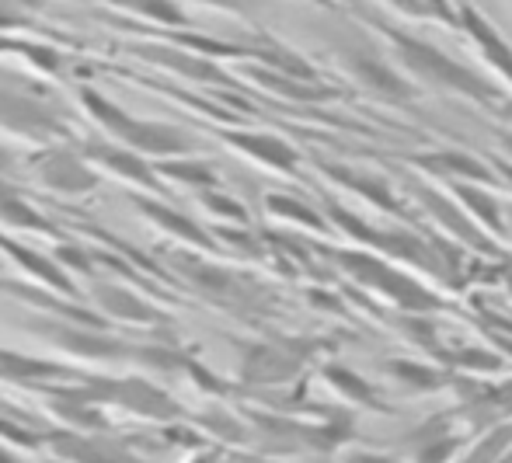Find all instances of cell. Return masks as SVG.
Here are the masks:
<instances>
[{
	"label": "cell",
	"mask_w": 512,
	"mask_h": 463,
	"mask_svg": "<svg viewBox=\"0 0 512 463\" xmlns=\"http://www.w3.org/2000/svg\"><path fill=\"white\" fill-rule=\"evenodd\" d=\"M366 25L387 42L394 63H398L422 91L429 88L439 94H453V98H464V101H474V105L488 108L492 115L512 119V94L502 88L499 81L478 74L474 67L453 60L450 53H443L439 46L418 39V35L405 32V28H398V25H387V21H377V18H366Z\"/></svg>",
	"instance_id": "1"
},
{
	"label": "cell",
	"mask_w": 512,
	"mask_h": 463,
	"mask_svg": "<svg viewBox=\"0 0 512 463\" xmlns=\"http://www.w3.org/2000/svg\"><path fill=\"white\" fill-rule=\"evenodd\" d=\"M0 133L25 147L77 140L74 112L49 77L11 67H0Z\"/></svg>",
	"instance_id": "2"
},
{
	"label": "cell",
	"mask_w": 512,
	"mask_h": 463,
	"mask_svg": "<svg viewBox=\"0 0 512 463\" xmlns=\"http://www.w3.org/2000/svg\"><path fill=\"white\" fill-rule=\"evenodd\" d=\"M77 105H81V112L88 115L105 136L140 150L150 161L185 157V154H199V150H203V140L192 136L185 126L164 122V119H147V115H133L129 108H122L119 101L108 98L105 91H98L95 84H81V88H77Z\"/></svg>",
	"instance_id": "3"
},
{
	"label": "cell",
	"mask_w": 512,
	"mask_h": 463,
	"mask_svg": "<svg viewBox=\"0 0 512 463\" xmlns=\"http://www.w3.org/2000/svg\"><path fill=\"white\" fill-rule=\"evenodd\" d=\"M28 331L39 342L53 345L67 363L77 366H140L147 370L150 345H140L133 338L115 335L112 328H95V324L63 321V317L35 314L28 317Z\"/></svg>",
	"instance_id": "4"
},
{
	"label": "cell",
	"mask_w": 512,
	"mask_h": 463,
	"mask_svg": "<svg viewBox=\"0 0 512 463\" xmlns=\"http://www.w3.org/2000/svg\"><path fill=\"white\" fill-rule=\"evenodd\" d=\"M74 390L81 397H88L91 404H102V408L126 411V415L140 418V422L154 425H178L185 422V408L147 373H126V376H105L91 370L84 380L74 383Z\"/></svg>",
	"instance_id": "5"
},
{
	"label": "cell",
	"mask_w": 512,
	"mask_h": 463,
	"mask_svg": "<svg viewBox=\"0 0 512 463\" xmlns=\"http://www.w3.org/2000/svg\"><path fill=\"white\" fill-rule=\"evenodd\" d=\"M81 140V136H77ZM77 140L28 147L25 154V182L46 188L60 199H88L102 188V171L84 157Z\"/></svg>",
	"instance_id": "6"
},
{
	"label": "cell",
	"mask_w": 512,
	"mask_h": 463,
	"mask_svg": "<svg viewBox=\"0 0 512 463\" xmlns=\"http://www.w3.org/2000/svg\"><path fill=\"white\" fill-rule=\"evenodd\" d=\"M335 258L359 286L373 289L380 300L394 303L405 314H432V310L443 307V300L429 286H422L415 276L387 265L380 255H370V251H335Z\"/></svg>",
	"instance_id": "7"
},
{
	"label": "cell",
	"mask_w": 512,
	"mask_h": 463,
	"mask_svg": "<svg viewBox=\"0 0 512 463\" xmlns=\"http://www.w3.org/2000/svg\"><path fill=\"white\" fill-rule=\"evenodd\" d=\"M335 63L342 67V74L349 77L359 91L384 101V105H411V101L422 94V88H418L405 70L394 63V56H384L380 49L366 46V42L338 46Z\"/></svg>",
	"instance_id": "8"
},
{
	"label": "cell",
	"mask_w": 512,
	"mask_h": 463,
	"mask_svg": "<svg viewBox=\"0 0 512 463\" xmlns=\"http://www.w3.org/2000/svg\"><path fill=\"white\" fill-rule=\"evenodd\" d=\"M324 216L331 220V227L342 230L349 241H363L370 251H377V255H387V258H398V262L405 265H415V269H429V272H443L446 265L439 262L436 255L429 251V244L422 241V237H411L405 230H380V227H370V223L363 220V216L349 213L345 206H338L335 199H324Z\"/></svg>",
	"instance_id": "9"
},
{
	"label": "cell",
	"mask_w": 512,
	"mask_h": 463,
	"mask_svg": "<svg viewBox=\"0 0 512 463\" xmlns=\"http://www.w3.org/2000/svg\"><path fill=\"white\" fill-rule=\"evenodd\" d=\"M310 342H244L237 356V380L248 387H279L293 383L307 370Z\"/></svg>",
	"instance_id": "10"
},
{
	"label": "cell",
	"mask_w": 512,
	"mask_h": 463,
	"mask_svg": "<svg viewBox=\"0 0 512 463\" xmlns=\"http://www.w3.org/2000/svg\"><path fill=\"white\" fill-rule=\"evenodd\" d=\"M77 143H81L84 157H88L102 175L115 178V182H126V185H133L136 192H150V195H164V188H168V182L157 175V164L150 161V157H143L140 150L126 147V143L112 140V136L91 133V136H81Z\"/></svg>",
	"instance_id": "11"
},
{
	"label": "cell",
	"mask_w": 512,
	"mask_h": 463,
	"mask_svg": "<svg viewBox=\"0 0 512 463\" xmlns=\"http://www.w3.org/2000/svg\"><path fill=\"white\" fill-rule=\"evenodd\" d=\"M467 443H471V436L460 425L457 411L450 408L439 411V415H429L415 429H408L394 450L408 463H453L464 453Z\"/></svg>",
	"instance_id": "12"
},
{
	"label": "cell",
	"mask_w": 512,
	"mask_h": 463,
	"mask_svg": "<svg viewBox=\"0 0 512 463\" xmlns=\"http://www.w3.org/2000/svg\"><path fill=\"white\" fill-rule=\"evenodd\" d=\"M88 303L98 310L102 317H108L112 324H133V328H161L168 324V314H164L157 303H150L147 296L136 286H126L119 279H88Z\"/></svg>",
	"instance_id": "13"
},
{
	"label": "cell",
	"mask_w": 512,
	"mask_h": 463,
	"mask_svg": "<svg viewBox=\"0 0 512 463\" xmlns=\"http://www.w3.org/2000/svg\"><path fill=\"white\" fill-rule=\"evenodd\" d=\"M0 262L11 265L21 279L39 282V286L56 289V293H63V296H74V300H88V293L81 289V282L56 262L53 251L32 248L28 241H18L11 230H0Z\"/></svg>",
	"instance_id": "14"
},
{
	"label": "cell",
	"mask_w": 512,
	"mask_h": 463,
	"mask_svg": "<svg viewBox=\"0 0 512 463\" xmlns=\"http://www.w3.org/2000/svg\"><path fill=\"white\" fill-rule=\"evenodd\" d=\"M220 143L241 154L244 161L258 164L262 171H272L279 178H300V150L279 133H265V129H220Z\"/></svg>",
	"instance_id": "15"
},
{
	"label": "cell",
	"mask_w": 512,
	"mask_h": 463,
	"mask_svg": "<svg viewBox=\"0 0 512 463\" xmlns=\"http://www.w3.org/2000/svg\"><path fill=\"white\" fill-rule=\"evenodd\" d=\"M46 453L67 463H147L133 453V439L105 436V432L49 429Z\"/></svg>",
	"instance_id": "16"
},
{
	"label": "cell",
	"mask_w": 512,
	"mask_h": 463,
	"mask_svg": "<svg viewBox=\"0 0 512 463\" xmlns=\"http://www.w3.org/2000/svg\"><path fill=\"white\" fill-rule=\"evenodd\" d=\"M91 370L77 363H67V359H49V356H32V352H18L0 345V380L14 383V387L25 390H39L49 387V383H77L84 380Z\"/></svg>",
	"instance_id": "17"
},
{
	"label": "cell",
	"mask_w": 512,
	"mask_h": 463,
	"mask_svg": "<svg viewBox=\"0 0 512 463\" xmlns=\"http://www.w3.org/2000/svg\"><path fill=\"white\" fill-rule=\"evenodd\" d=\"M126 199L133 202L136 209H140V216L147 223H154L161 234L175 237V241L189 244V248L196 251H206V255H213L216 251V241L213 234L203 227V223H196L189 213H182L178 206H171V202H164L161 195H150V192H126Z\"/></svg>",
	"instance_id": "18"
},
{
	"label": "cell",
	"mask_w": 512,
	"mask_h": 463,
	"mask_svg": "<svg viewBox=\"0 0 512 463\" xmlns=\"http://www.w3.org/2000/svg\"><path fill=\"white\" fill-rule=\"evenodd\" d=\"M460 32L471 39L474 53L492 70L495 81L512 94V46L506 42V35H502L474 4H460Z\"/></svg>",
	"instance_id": "19"
},
{
	"label": "cell",
	"mask_w": 512,
	"mask_h": 463,
	"mask_svg": "<svg viewBox=\"0 0 512 463\" xmlns=\"http://www.w3.org/2000/svg\"><path fill=\"white\" fill-rule=\"evenodd\" d=\"M0 230H11V234H39L63 241V230L21 192V185L14 178L0 175Z\"/></svg>",
	"instance_id": "20"
},
{
	"label": "cell",
	"mask_w": 512,
	"mask_h": 463,
	"mask_svg": "<svg viewBox=\"0 0 512 463\" xmlns=\"http://www.w3.org/2000/svg\"><path fill=\"white\" fill-rule=\"evenodd\" d=\"M411 164L425 175H436L443 182H474V185H502L492 164H485L471 150H429V154H411Z\"/></svg>",
	"instance_id": "21"
},
{
	"label": "cell",
	"mask_w": 512,
	"mask_h": 463,
	"mask_svg": "<svg viewBox=\"0 0 512 463\" xmlns=\"http://www.w3.org/2000/svg\"><path fill=\"white\" fill-rule=\"evenodd\" d=\"M133 53L140 56V60L154 63V67H164L171 70V74L178 77H189V81H203V84H227V77H223V70L216 67L209 56L203 53H192V49L185 46H175V42H168V46H154V42H140V46H133Z\"/></svg>",
	"instance_id": "22"
},
{
	"label": "cell",
	"mask_w": 512,
	"mask_h": 463,
	"mask_svg": "<svg viewBox=\"0 0 512 463\" xmlns=\"http://www.w3.org/2000/svg\"><path fill=\"white\" fill-rule=\"evenodd\" d=\"M408 192L422 202L425 213H429L432 220L446 230V234L460 237V241H467L471 248H478V251H488V241H492V237H488L485 230H481L478 223H474L471 216H467L464 209L453 202L450 192H436V188H422V185H411Z\"/></svg>",
	"instance_id": "23"
},
{
	"label": "cell",
	"mask_w": 512,
	"mask_h": 463,
	"mask_svg": "<svg viewBox=\"0 0 512 463\" xmlns=\"http://www.w3.org/2000/svg\"><path fill=\"white\" fill-rule=\"evenodd\" d=\"M317 376H321V383L345 404V408H363V411H373V415H394V408L380 397V390L373 387L366 376L349 370V366L324 363L321 370H317Z\"/></svg>",
	"instance_id": "24"
},
{
	"label": "cell",
	"mask_w": 512,
	"mask_h": 463,
	"mask_svg": "<svg viewBox=\"0 0 512 463\" xmlns=\"http://www.w3.org/2000/svg\"><path fill=\"white\" fill-rule=\"evenodd\" d=\"M450 195L481 230H485L492 241H506V213L509 206H502V199L492 192L488 185H474V182H446Z\"/></svg>",
	"instance_id": "25"
},
{
	"label": "cell",
	"mask_w": 512,
	"mask_h": 463,
	"mask_svg": "<svg viewBox=\"0 0 512 463\" xmlns=\"http://www.w3.org/2000/svg\"><path fill=\"white\" fill-rule=\"evenodd\" d=\"M394 383H401L411 394H443V390L453 387L457 373L446 370V366H436V363H422V359H405V356H394V359H384L380 366Z\"/></svg>",
	"instance_id": "26"
},
{
	"label": "cell",
	"mask_w": 512,
	"mask_h": 463,
	"mask_svg": "<svg viewBox=\"0 0 512 463\" xmlns=\"http://www.w3.org/2000/svg\"><path fill=\"white\" fill-rule=\"evenodd\" d=\"M98 4L122 14H133V18L147 21V25H157L161 32H185L192 25L182 0H98Z\"/></svg>",
	"instance_id": "27"
},
{
	"label": "cell",
	"mask_w": 512,
	"mask_h": 463,
	"mask_svg": "<svg viewBox=\"0 0 512 463\" xmlns=\"http://www.w3.org/2000/svg\"><path fill=\"white\" fill-rule=\"evenodd\" d=\"M265 213L272 220H283V223H293L300 230H310V234H321V237H331L335 227L331 220L324 216V209H314L310 202L297 199V195H286V192H269L265 195Z\"/></svg>",
	"instance_id": "28"
},
{
	"label": "cell",
	"mask_w": 512,
	"mask_h": 463,
	"mask_svg": "<svg viewBox=\"0 0 512 463\" xmlns=\"http://www.w3.org/2000/svg\"><path fill=\"white\" fill-rule=\"evenodd\" d=\"M157 164V175L164 178L168 185H182V188H192V192H209V188H220V171H216L213 161L206 157H164V161H154Z\"/></svg>",
	"instance_id": "29"
},
{
	"label": "cell",
	"mask_w": 512,
	"mask_h": 463,
	"mask_svg": "<svg viewBox=\"0 0 512 463\" xmlns=\"http://www.w3.org/2000/svg\"><path fill=\"white\" fill-rule=\"evenodd\" d=\"M251 77H255L262 88L283 94V98H293V101H324V98H338V94H342L338 88H331V84L283 74V70H276V67H251Z\"/></svg>",
	"instance_id": "30"
},
{
	"label": "cell",
	"mask_w": 512,
	"mask_h": 463,
	"mask_svg": "<svg viewBox=\"0 0 512 463\" xmlns=\"http://www.w3.org/2000/svg\"><path fill=\"white\" fill-rule=\"evenodd\" d=\"M321 171L328 178H335L342 188H349V192H356L359 199H366L370 206L377 209H398L401 202L394 199L391 185L384 182V178L377 175H366V171H349V168H338V164H321Z\"/></svg>",
	"instance_id": "31"
},
{
	"label": "cell",
	"mask_w": 512,
	"mask_h": 463,
	"mask_svg": "<svg viewBox=\"0 0 512 463\" xmlns=\"http://www.w3.org/2000/svg\"><path fill=\"white\" fill-rule=\"evenodd\" d=\"M196 202L206 209V213H213L216 220L223 223V227H248V209H244L230 192H223V188H209V192H199Z\"/></svg>",
	"instance_id": "32"
},
{
	"label": "cell",
	"mask_w": 512,
	"mask_h": 463,
	"mask_svg": "<svg viewBox=\"0 0 512 463\" xmlns=\"http://www.w3.org/2000/svg\"><path fill=\"white\" fill-rule=\"evenodd\" d=\"M53 255H56V262L70 272V276H84V279L98 276V272H95V255H91L88 248H81L77 241H67V237H63V241H56Z\"/></svg>",
	"instance_id": "33"
},
{
	"label": "cell",
	"mask_w": 512,
	"mask_h": 463,
	"mask_svg": "<svg viewBox=\"0 0 512 463\" xmlns=\"http://www.w3.org/2000/svg\"><path fill=\"white\" fill-rule=\"evenodd\" d=\"M0 175L14 178V182H25V154L14 150L4 136H0Z\"/></svg>",
	"instance_id": "34"
},
{
	"label": "cell",
	"mask_w": 512,
	"mask_h": 463,
	"mask_svg": "<svg viewBox=\"0 0 512 463\" xmlns=\"http://www.w3.org/2000/svg\"><path fill=\"white\" fill-rule=\"evenodd\" d=\"M384 7H391L394 14H405V18H411V21H436L439 25V14L432 11L425 0H380Z\"/></svg>",
	"instance_id": "35"
},
{
	"label": "cell",
	"mask_w": 512,
	"mask_h": 463,
	"mask_svg": "<svg viewBox=\"0 0 512 463\" xmlns=\"http://www.w3.org/2000/svg\"><path fill=\"white\" fill-rule=\"evenodd\" d=\"M342 463H408L398 450H349Z\"/></svg>",
	"instance_id": "36"
},
{
	"label": "cell",
	"mask_w": 512,
	"mask_h": 463,
	"mask_svg": "<svg viewBox=\"0 0 512 463\" xmlns=\"http://www.w3.org/2000/svg\"><path fill=\"white\" fill-rule=\"evenodd\" d=\"M182 4H185V0H182ZM189 4H203V7H213V11L237 14V18H248V14L258 7V0H189Z\"/></svg>",
	"instance_id": "37"
},
{
	"label": "cell",
	"mask_w": 512,
	"mask_h": 463,
	"mask_svg": "<svg viewBox=\"0 0 512 463\" xmlns=\"http://www.w3.org/2000/svg\"><path fill=\"white\" fill-rule=\"evenodd\" d=\"M182 463H227V453L220 446H196Z\"/></svg>",
	"instance_id": "38"
},
{
	"label": "cell",
	"mask_w": 512,
	"mask_h": 463,
	"mask_svg": "<svg viewBox=\"0 0 512 463\" xmlns=\"http://www.w3.org/2000/svg\"><path fill=\"white\" fill-rule=\"evenodd\" d=\"M0 463H39V460H28V453L21 450V446L0 439Z\"/></svg>",
	"instance_id": "39"
},
{
	"label": "cell",
	"mask_w": 512,
	"mask_h": 463,
	"mask_svg": "<svg viewBox=\"0 0 512 463\" xmlns=\"http://www.w3.org/2000/svg\"><path fill=\"white\" fill-rule=\"evenodd\" d=\"M495 143L502 147V154H506V161H512V129H495Z\"/></svg>",
	"instance_id": "40"
},
{
	"label": "cell",
	"mask_w": 512,
	"mask_h": 463,
	"mask_svg": "<svg viewBox=\"0 0 512 463\" xmlns=\"http://www.w3.org/2000/svg\"><path fill=\"white\" fill-rule=\"evenodd\" d=\"M499 276L509 282L512 286V258H502V265H499Z\"/></svg>",
	"instance_id": "41"
},
{
	"label": "cell",
	"mask_w": 512,
	"mask_h": 463,
	"mask_svg": "<svg viewBox=\"0 0 512 463\" xmlns=\"http://www.w3.org/2000/svg\"><path fill=\"white\" fill-rule=\"evenodd\" d=\"M506 244H512V209L506 213Z\"/></svg>",
	"instance_id": "42"
},
{
	"label": "cell",
	"mask_w": 512,
	"mask_h": 463,
	"mask_svg": "<svg viewBox=\"0 0 512 463\" xmlns=\"http://www.w3.org/2000/svg\"><path fill=\"white\" fill-rule=\"evenodd\" d=\"M39 463H67V460H56V457H49V453H42Z\"/></svg>",
	"instance_id": "43"
},
{
	"label": "cell",
	"mask_w": 512,
	"mask_h": 463,
	"mask_svg": "<svg viewBox=\"0 0 512 463\" xmlns=\"http://www.w3.org/2000/svg\"><path fill=\"white\" fill-rule=\"evenodd\" d=\"M506 463H512V450H509V453H506Z\"/></svg>",
	"instance_id": "44"
}]
</instances>
